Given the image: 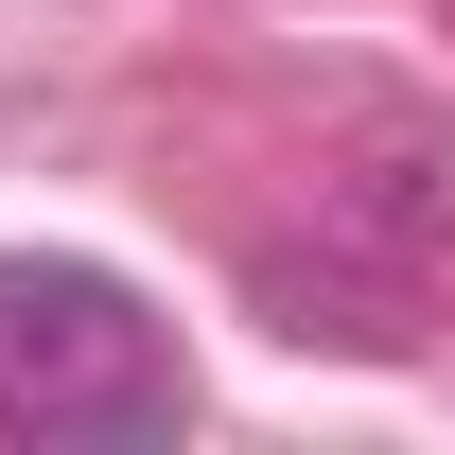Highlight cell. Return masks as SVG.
I'll list each match as a JSON object with an SVG mask.
<instances>
[{
    "label": "cell",
    "instance_id": "1",
    "mask_svg": "<svg viewBox=\"0 0 455 455\" xmlns=\"http://www.w3.org/2000/svg\"><path fill=\"white\" fill-rule=\"evenodd\" d=\"M193 420L175 315L106 263H0V438L36 455H140Z\"/></svg>",
    "mask_w": 455,
    "mask_h": 455
}]
</instances>
